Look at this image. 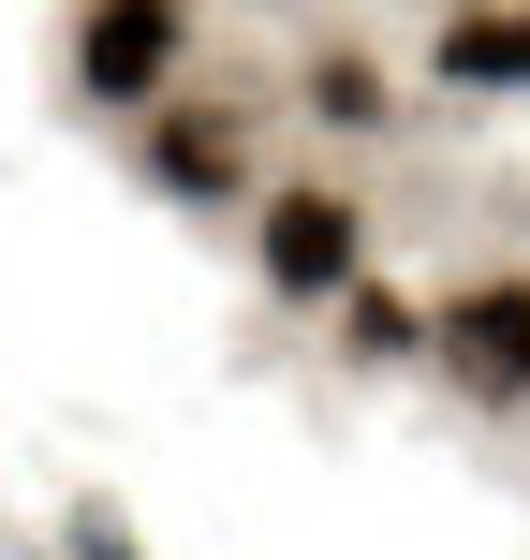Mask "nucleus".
<instances>
[{
  "instance_id": "7",
  "label": "nucleus",
  "mask_w": 530,
  "mask_h": 560,
  "mask_svg": "<svg viewBox=\"0 0 530 560\" xmlns=\"http://www.w3.org/2000/svg\"><path fill=\"white\" fill-rule=\"evenodd\" d=\"M325 310H339V354H354V369H398V354H413V339H427V325H413V310H398V295H384V280H339V295H325Z\"/></svg>"
},
{
  "instance_id": "4",
  "label": "nucleus",
  "mask_w": 530,
  "mask_h": 560,
  "mask_svg": "<svg viewBox=\"0 0 530 560\" xmlns=\"http://www.w3.org/2000/svg\"><path fill=\"white\" fill-rule=\"evenodd\" d=\"M148 177H163V192H192V207L251 192V118H236V104H163V133H148Z\"/></svg>"
},
{
  "instance_id": "3",
  "label": "nucleus",
  "mask_w": 530,
  "mask_h": 560,
  "mask_svg": "<svg viewBox=\"0 0 530 560\" xmlns=\"http://www.w3.org/2000/svg\"><path fill=\"white\" fill-rule=\"evenodd\" d=\"M74 74H89V104H163L177 89V0H89Z\"/></svg>"
},
{
  "instance_id": "6",
  "label": "nucleus",
  "mask_w": 530,
  "mask_h": 560,
  "mask_svg": "<svg viewBox=\"0 0 530 560\" xmlns=\"http://www.w3.org/2000/svg\"><path fill=\"white\" fill-rule=\"evenodd\" d=\"M309 118H325V133H384V59H368V45H325V59H309Z\"/></svg>"
},
{
  "instance_id": "2",
  "label": "nucleus",
  "mask_w": 530,
  "mask_h": 560,
  "mask_svg": "<svg viewBox=\"0 0 530 560\" xmlns=\"http://www.w3.org/2000/svg\"><path fill=\"white\" fill-rule=\"evenodd\" d=\"M427 354L457 369V398H486V413H516L530 398V280H472V295L427 325Z\"/></svg>"
},
{
  "instance_id": "1",
  "label": "nucleus",
  "mask_w": 530,
  "mask_h": 560,
  "mask_svg": "<svg viewBox=\"0 0 530 560\" xmlns=\"http://www.w3.org/2000/svg\"><path fill=\"white\" fill-rule=\"evenodd\" d=\"M266 295H295V310H325L339 280H368V207L354 192H266Z\"/></svg>"
},
{
  "instance_id": "5",
  "label": "nucleus",
  "mask_w": 530,
  "mask_h": 560,
  "mask_svg": "<svg viewBox=\"0 0 530 560\" xmlns=\"http://www.w3.org/2000/svg\"><path fill=\"white\" fill-rule=\"evenodd\" d=\"M443 89H530V15L516 0H443Z\"/></svg>"
}]
</instances>
